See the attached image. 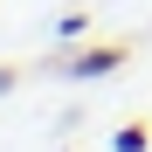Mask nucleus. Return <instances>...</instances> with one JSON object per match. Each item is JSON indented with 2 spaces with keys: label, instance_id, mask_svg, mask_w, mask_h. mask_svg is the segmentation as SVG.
<instances>
[{
  "label": "nucleus",
  "instance_id": "2",
  "mask_svg": "<svg viewBox=\"0 0 152 152\" xmlns=\"http://www.w3.org/2000/svg\"><path fill=\"white\" fill-rule=\"evenodd\" d=\"M118 152H145V124H124V132H118Z\"/></svg>",
  "mask_w": 152,
  "mask_h": 152
},
{
  "label": "nucleus",
  "instance_id": "3",
  "mask_svg": "<svg viewBox=\"0 0 152 152\" xmlns=\"http://www.w3.org/2000/svg\"><path fill=\"white\" fill-rule=\"evenodd\" d=\"M7 83H14V76H7V69H0V90H7Z\"/></svg>",
  "mask_w": 152,
  "mask_h": 152
},
{
  "label": "nucleus",
  "instance_id": "1",
  "mask_svg": "<svg viewBox=\"0 0 152 152\" xmlns=\"http://www.w3.org/2000/svg\"><path fill=\"white\" fill-rule=\"evenodd\" d=\"M118 62H124V48H90V56H76L69 69H76V76H104V69H118Z\"/></svg>",
  "mask_w": 152,
  "mask_h": 152
}]
</instances>
